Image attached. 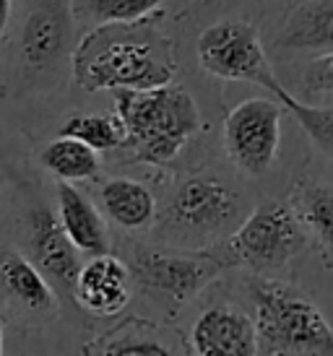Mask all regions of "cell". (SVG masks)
<instances>
[{"mask_svg": "<svg viewBox=\"0 0 333 356\" xmlns=\"http://www.w3.org/2000/svg\"><path fill=\"white\" fill-rule=\"evenodd\" d=\"M0 356H3V327H0Z\"/></svg>", "mask_w": 333, "mask_h": 356, "instance_id": "obj_25", "label": "cell"}, {"mask_svg": "<svg viewBox=\"0 0 333 356\" xmlns=\"http://www.w3.org/2000/svg\"><path fill=\"white\" fill-rule=\"evenodd\" d=\"M307 248V232L294 208L284 200H263L245 216V221L226 239L235 266L268 276L289 266V260Z\"/></svg>", "mask_w": 333, "mask_h": 356, "instance_id": "obj_5", "label": "cell"}, {"mask_svg": "<svg viewBox=\"0 0 333 356\" xmlns=\"http://www.w3.org/2000/svg\"><path fill=\"white\" fill-rule=\"evenodd\" d=\"M235 268L226 242L201 250H162L146 248L136 252V276L144 286L162 299L185 305L222 276Z\"/></svg>", "mask_w": 333, "mask_h": 356, "instance_id": "obj_6", "label": "cell"}, {"mask_svg": "<svg viewBox=\"0 0 333 356\" xmlns=\"http://www.w3.org/2000/svg\"><path fill=\"white\" fill-rule=\"evenodd\" d=\"M292 208L304 232H310L318 242L323 263L333 268V185L300 182L294 190Z\"/></svg>", "mask_w": 333, "mask_h": 356, "instance_id": "obj_17", "label": "cell"}, {"mask_svg": "<svg viewBox=\"0 0 333 356\" xmlns=\"http://www.w3.org/2000/svg\"><path fill=\"white\" fill-rule=\"evenodd\" d=\"M84 356H183L154 323L130 317L88 343Z\"/></svg>", "mask_w": 333, "mask_h": 356, "instance_id": "obj_16", "label": "cell"}, {"mask_svg": "<svg viewBox=\"0 0 333 356\" xmlns=\"http://www.w3.org/2000/svg\"><path fill=\"white\" fill-rule=\"evenodd\" d=\"M198 63L201 68L224 81H250L274 91L279 79L265 58L263 42L253 24L240 19L216 21L198 37Z\"/></svg>", "mask_w": 333, "mask_h": 356, "instance_id": "obj_7", "label": "cell"}, {"mask_svg": "<svg viewBox=\"0 0 333 356\" xmlns=\"http://www.w3.org/2000/svg\"><path fill=\"white\" fill-rule=\"evenodd\" d=\"M73 19L68 0H37L21 31V52L31 68H47L68 50Z\"/></svg>", "mask_w": 333, "mask_h": 356, "instance_id": "obj_11", "label": "cell"}, {"mask_svg": "<svg viewBox=\"0 0 333 356\" xmlns=\"http://www.w3.org/2000/svg\"><path fill=\"white\" fill-rule=\"evenodd\" d=\"M276 47L294 52H333V0H302L284 16Z\"/></svg>", "mask_w": 333, "mask_h": 356, "instance_id": "obj_12", "label": "cell"}, {"mask_svg": "<svg viewBox=\"0 0 333 356\" xmlns=\"http://www.w3.org/2000/svg\"><path fill=\"white\" fill-rule=\"evenodd\" d=\"M58 221L73 248L86 255H104L109 248L104 218L91 200L70 182H58Z\"/></svg>", "mask_w": 333, "mask_h": 356, "instance_id": "obj_13", "label": "cell"}, {"mask_svg": "<svg viewBox=\"0 0 333 356\" xmlns=\"http://www.w3.org/2000/svg\"><path fill=\"white\" fill-rule=\"evenodd\" d=\"M115 115L125 128V146L130 154L154 167L175 161L187 140L201 130V109L193 94L177 83L118 91Z\"/></svg>", "mask_w": 333, "mask_h": 356, "instance_id": "obj_2", "label": "cell"}, {"mask_svg": "<svg viewBox=\"0 0 333 356\" xmlns=\"http://www.w3.org/2000/svg\"><path fill=\"white\" fill-rule=\"evenodd\" d=\"M40 161L60 182H79L99 175V151L65 136L47 143L40 154Z\"/></svg>", "mask_w": 333, "mask_h": 356, "instance_id": "obj_19", "label": "cell"}, {"mask_svg": "<svg viewBox=\"0 0 333 356\" xmlns=\"http://www.w3.org/2000/svg\"><path fill=\"white\" fill-rule=\"evenodd\" d=\"M0 278L3 286L8 289V294L19 305L34 312H52L58 307V297L52 286L47 284V278L42 276V270L37 266H31L29 260L19 252H8L0 260Z\"/></svg>", "mask_w": 333, "mask_h": 356, "instance_id": "obj_18", "label": "cell"}, {"mask_svg": "<svg viewBox=\"0 0 333 356\" xmlns=\"http://www.w3.org/2000/svg\"><path fill=\"white\" fill-rule=\"evenodd\" d=\"M190 348L196 356H258L255 320L232 305L206 307L190 327Z\"/></svg>", "mask_w": 333, "mask_h": 356, "instance_id": "obj_9", "label": "cell"}, {"mask_svg": "<svg viewBox=\"0 0 333 356\" xmlns=\"http://www.w3.org/2000/svg\"><path fill=\"white\" fill-rule=\"evenodd\" d=\"M164 0H86V10L94 21L104 24H138L154 19Z\"/></svg>", "mask_w": 333, "mask_h": 356, "instance_id": "obj_22", "label": "cell"}, {"mask_svg": "<svg viewBox=\"0 0 333 356\" xmlns=\"http://www.w3.org/2000/svg\"><path fill=\"white\" fill-rule=\"evenodd\" d=\"M73 294L86 312L97 317H115L130 302V270L120 257L94 255L88 263L79 268V276L73 281Z\"/></svg>", "mask_w": 333, "mask_h": 356, "instance_id": "obj_10", "label": "cell"}, {"mask_svg": "<svg viewBox=\"0 0 333 356\" xmlns=\"http://www.w3.org/2000/svg\"><path fill=\"white\" fill-rule=\"evenodd\" d=\"M281 104L271 97H250L229 109L224 118V149L250 177H263L271 172L281 143Z\"/></svg>", "mask_w": 333, "mask_h": 356, "instance_id": "obj_8", "label": "cell"}, {"mask_svg": "<svg viewBox=\"0 0 333 356\" xmlns=\"http://www.w3.org/2000/svg\"><path fill=\"white\" fill-rule=\"evenodd\" d=\"M99 203L109 221L125 232H144L157 221V198L138 179H107L99 190Z\"/></svg>", "mask_w": 333, "mask_h": 356, "instance_id": "obj_14", "label": "cell"}, {"mask_svg": "<svg viewBox=\"0 0 333 356\" xmlns=\"http://www.w3.org/2000/svg\"><path fill=\"white\" fill-rule=\"evenodd\" d=\"M31 245H34V255L37 263L42 266L45 273L58 278L63 284H70L79 276V250L73 248L68 234L63 232L60 221L47 208H40L31 216Z\"/></svg>", "mask_w": 333, "mask_h": 356, "instance_id": "obj_15", "label": "cell"}, {"mask_svg": "<svg viewBox=\"0 0 333 356\" xmlns=\"http://www.w3.org/2000/svg\"><path fill=\"white\" fill-rule=\"evenodd\" d=\"M60 136L76 138L94 151H112L125 146V128L118 115H73L60 128Z\"/></svg>", "mask_w": 333, "mask_h": 356, "instance_id": "obj_21", "label": "cell"}, {"mask_svg": "<svg viewBox=\"0 0 333 356\" xmlns=\"http://www.w3.org/2000/svg\"><path fill=\"white\" fill-rule=\"evenodd\" d=\"M247 294L265 356H333V327L302 289L271 276H253Z\"/></svg>", "mask_w": 333, "mask_h": 356, "instance_id": "obj_3", "label": "cell"}, {"mask_svg": "<svg viewBox=\"0 0 333 356\" xmlns=\"http://www.w3.org/2000/svg\"><path fill=\"white\" fill-rule=\"evenodd\" d=\"M300 91L304 97H320L333 94V52H325L313 60L300 76Z\"/></svg>", "mask_w": 333, "mask_h": 356, "instance_id": "obj_23", "label": "cell"}, {"mask_svg": "<svg viewBox=\"0 0 333 356\" xmlns=\"http://www.w3.org/2000/svg\"><path fill=\"white\" fill-rule=\"evenodd\" d=\"M245 200L240 190L214 175H190L177 182L162 213V229L180 250H201L214 245L245 216Z\"/></svg>", "mask_w": 333, "mask_h": 356, "instance_id": "obj_4", "label": "cell"}, {"mask_svg": "<svg viewBox=\"0 0 333 356\" xmlns=\"http://www.w3.org/2000/svg\"><path fill=\"white\" fill-rule=\"evenodd\" d=\"M8 19H10V0H0V40L8 29Z\"/></svg>", "mask_w": 333, "mask_h": 356, "instance_id": "obj_24", "label": "cell"}, {"mask_svg": "<svg viewBox=\"0 0 333 356\" xmlns=\"http://www.w3.org/2000/svg\"><path fill=\"white\" fill-rule=\"evenodd\" d=\"M271 97L286 112H292V118L300 122V128L307 133V138L333 161V107H320V104L297 99V97H292V91H286L281 83L271 91Z\"/></svg>", "mask_w": 333, "mask_h": 356, "instance_id": "obj_20", "label": "cell"}, {"mask_svg": "<svg viewBox=\"0 0 333 356\" xmlns=\"http://www.w3.org/2000/svg\"><path fill=\"white\" fill-rule=\"evenodd\" d=\"M73 73L86 91H144L172 83L177 60L172 42L151 19L104 24L76 47Z\"/></svg>", "mask_w": 333, "mask_h": 356, "instance_id": "obj_1", "label": "cell"}]
</instances>
